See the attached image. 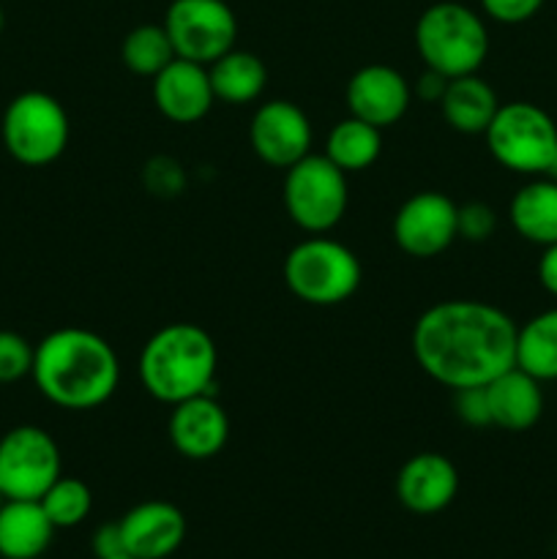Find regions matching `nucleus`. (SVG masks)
Instances as JSON below:
<instances>
[{
  "label": "nucleus",
  "mask_w": 557,
  "mask_h": 559,
  "mask_svg": "<svg viewBox=\"0 0 557 559\" xmlns=\"http://www.w3.org/2000/svg\"><path fill=\"white\" fill-rule=\"evenodd\" d=\"M519 325L486 300H440L413 328L420 371L451 391L489 385L517 366Z\"/></svg>",
  "instance_id": "1"
},
{
  "label": "nucleus",
  "mask_w": 557,
  "mask_h": 559,
  "mask_svg": "<svg viewBox=\"0 0 557 559\" xmlns=\"http://www.w3.org/2000/svg\"><path fill=\"white\" fill-rule=\"evenodd\" d=\"M33 382L49 404L85 413L107 404L120 382V360L112 344L87 328H58L36 344Z\"/></svg>",
  "instance_id": "2"
},
{
  "label": "nucleus",
  "mask_w": 557,
  "mask_h": 559,
  "mask_svg": "<svg viewBox=\"0 0 557 559\" xmlns=\"http://www.w3.org/2000/svg\"><path fill=\"white\" fill-rule=\"evenodd\" d=\"M218 349L211 333L194 322H169L142 344L137 374L162 404H178L213 391Z\"/></svg>",
  "instance_id": "3"
},
{
  "label": "nucleus",
  "mask_w": 557,
  "mask_h": 559,
  "mask_svg": "<svg viewBox=\"0 0 557 559\" xmlns=\"http://www.w3.org/2000/svg\"><path fill=\"white\" fill-rule=\"evenodd\" d=\"M415 49L429 71L457 80L478 74L489 55V31L478 11L457 0L429 5L415 22Z\"/></svg>",
  "instance_id": "4"
},
{
  "label": "nucleus",
  "mask_w": 557,
  "mask_h": 559,
  "mask_svg": "<svg viewBox=\"0 0 557 559\" xmlns=\"http://www.w3.org/2000/svg\"><path fill=\"white\" fill-rule=\"evenodd\" d=\"M364 267L358 254L342 240L311 235L284 257V282L289 293L309 306H342L358 293Z\"/></svg>",
  "instance_id": "5"
},
{
  "label": "nucleus",
  "mask_w": 557,
  "mask_h": 559,
  "mask_svg": "<svg viewBox=\"0 0 557 559\" xmlns=\"http://www.w3.org/2000/svg\"><path fill=\"white\" fill-rule=\"evenodd\" d=\"M484 140L500 167L524 178H538L549 173L557 153V123L538 104L508 102L500 104Z\"/></svg>",
  "instance_id": "6"
},
{
  "label": "nucleus",
  "mask_w": 557,
  "mask_h": 559,
  "mask_svg": "<svg viewBox=\"0 0 557 559\" xmlns=\"http://www.w3.org/2000/svg\"><path fill=\"white\" fill-rule=\"evenodd\" d=\"M284 211L295 227L309 235H325L344 218L349 205L347 173L325 153H309L284 169Z\"/></svg>",
  "instance_id": "7"
},
{
  "label": "nucleus",
  "mask_w": 557,
  "mask_h": 559,
  "mask_svg": "<svg viewBox=\"0 0 557 559\" xmlns=\"http://www.w3.org/2000/svg\"><path fill=\"white\" fill-rule=\"evenodd\" d=\"M0 134L14 162L25 167H47L69 147L71 123L58 98L44 91H25L5 107Z\"/></svg>",
  "instance_id": "8"
},
{
  "label": "nucleus",
  "mask_w": 557,
  "mask_h": 559,
  "mask_svg": "<svg viewBox=\"0 0 557 559\" xmlns=\"http://www.w3.org/2000/svg\"><path fill=\"white\" fill-rule=\"evenodd\" d=\"M63 475L55 437L42 426H14L0 437V495L5 500H42Z\"/></svg>",
  "instance_id": "9"
},
{
  "label": "nucleus",
  "mask_w": 557,
  "mask_h": 559,
  "mask_svg": "<svg viewBox=\"0 0 557 559\" xmlns=\"http://www.w3.org/2000/svg\"><path fill=\"white\" fill-rule=\"evenodd\" d=\"M162 25L175 55L202 66L235 49L238 38V16L224 0H173Z\"/></svg>",
  "instance_id": "10"
},
{
  "label": "nucleus",
  "mask_w": 557,
  "mask_h": 559,
  "mask_svg": "<svg viewBox=\"0 0 557 559\" xmlns=\"http://www.w3.org/2000/svg\"><path fill=\"white\" fill-rule=\"evenodd\" d=\"M459 205L442 191H418L407 197L393 216V240L415 260H431L451 249L457 233Z\"/></svg>",
  "instance_id": "11"
},
{
  "label": "nucleus",
  "mask_w": 557,
  "mask_h": 559,
  "mask_svg": "<svg viewBox=\"0 0 557 559\" xmlns=\"http://www.w3.org/2000/svg\"><path fill=\"white\" fill-rule=\"evenodd\" d=\"M315 131L298 104L273 98L257 107L249 123V145L257 158L276 169H289L311 153Z\"/></svg>",
  "instance_id": "12"
},
{
  "label": "nucleus",
  "mask_w": 557,
  "mask_h": 559,
  "mask_svg": "<svg viewBox=\"0 0 557 559\" xmlns=\"http://www.w3.org/2000/svg\"><path fill=\"white\" fill-rule=\"evenodd\" d=\"M344 98H347L349 115L377 129H391L407 115L413 87L393 66L369 63L349 76Z\"/></svg>",
  "instance_id": "13"
},
{
  "label": "nucleus",
  "mask_w": 557,
  "mask_h": 559,
  "mask_svg": "<svg viewBox=\"0 0 557 559\" xmlns=\"http://www.w3.org/2000/svg\"><path fill=\"white\" fill-rule=\"evenodd\" d=\"M169 442L175 451L191 462H208L218 456L229 440V415L216 396L200 393L186 402L173 404L169 413Z\"/></svg>",
  "instance_id": "14"
},
{
  "label": "nucleus",
  "mask_w": 557,
  "mask_h": 559,
  "mask_svg": "<svg viewBox=\"0 0 557 559\" xmlns=\"http://www.w3.org/2000/svg\"><path fill=\"white\" fill-rule=\"evenodd\" d=\"M459 469L448 456L435 451L415 453L396 475V497L410 513L431 516L457 500Z\"/></svg>",
  "instance_id": "15"
},
{
  "label": "nucleus",
  "mask_w": 557,
  "mask_h": 559,
  "mask_svg": "<svg viewBox=\"0 0 557 559\" xmlns=\"http://www.w3.org/2000/svg\"><path fill=\"white\" fill-rule=\"evenodd\" d=\"M153 102L158 112L173 123H200L216 102L208 66L175 58L167 69L153 76Z\"/></svg>",
  "instance_id": "16"
},
{
  "label": "nucleus",
  "mask_w": 557,
  "mask_h": 559,
  "mask_svg": "<svg viewBox=\"0 0 557 559\" xmlns=\"http://www.w3.org/2000/svg\"><path fill=\"white\" fill-rule=\"evenodd\" d=\"M118 524L126 555L137 559L173 557L186 538V516L178 506L164 500L140 502Z\"/></svg>",
  "instance_id": "17"
},
{
  "label": "nucleus",
  "mask_w": 557,
  "mask_h": 559,
  "mask_svg": "<svg viewBox=\"0 0 557 559\" xmlns=\"http://www.w3.org/2000/svg\"><path fill=\"white\" fill-rule=\"evenodd\" d=\"M491 426L502 431H528L544 415V391L535 377L511 366L486 385Z\"/></svg>",
  "instance_id": "18"
},
{
  "label": "nucleus",
  "mask_w": 557,
  "mask_h": 559,
  "mask_svg": "<svg viewBox=\"0 0 557 559\" xmlns=\"http://www.w3.org/2000/svg\"><path fill=\"white\" fill-rule=\"evenodd\" d=\"M508 222L528 243L541 249L557 243V180L538 175L519 186L508 202Z\"/></svg>",
  "instance_id": "19"
},
{
  "label": "nucleus",
  "mask_w": 557,
  "mask_h": 559,
  "mask_svg": "<svg viewBox=\"0 0 557 559\" xmlns=\"http://www.w3.org/2000/svg\"><path fill=\"white\" fill-rule=\"evenodd\" d=\"M55 524L38 500H5L0 506V557L38 559L49 549Z\"/></svg>",
  "instance_id": "20"
},
{
  "label": "nucleus",
  "mask_w": 557,
  "mask_h": 559,
  "mask_svg": "<svg viewBox=\"0 0 557 559\" xmlns=\"http://www.w3.org/2000/svg\"><path fill=\"white\" fill-rule=\"evenodd\" d=\"M497 109H500V98H497L495 87L478 74L448 80L446 93L440 98V112L446 123L459 134L470 136H484Z\"/></svg>",
  "instance_id": "21"
},
{
  "label": "nucleus",
  "mask_w": 557,
  "mask_h": 559,
  "mask_svg": "<svg viewBox=\"0 0 557 559\" xmlns=\"http://www.w3.org/2000/svg\"><path fill=\"white\" fill-rule=\"evenodd\" d=\"M208 76H211L216 102L238 104V107L257 102L268 85L265 63L246 49H229L222 58L213 60L208 66Z\"/></svg>",
  "instance_id": "22"
},
{
  "label": "nucleus",
  "mask_w": 557,
  "mask_h": 559,
  "mask_svg": "<svg viewBox=\"0 0 557 559\" xmlns=\"http://www.w3.org/2000/svg\"><path fill=\"white\" fill-rule=\"evenodd\" d=\"M382 153V129L366 123V120L349 118L333 123L325 140V156L336 164L342 173H364L380 158Z\"/></svg>",
  "instance_id": "23"
},
{
  "label": "nucleus",
  "mask_w": 557,
  "mask_h": 559,
  "mask_svg": "<svg viewBox=\"0 0 557 559\" xmlns=\"http://www.w3.org/2000/svg\"><path fill=\"white\" fill-rule=\"evenodd\" d=\"M517 366L538 382L557 380V306L530 317L519 328Z\"/></svg>",
  "instance_id": "24"
},
{
  "label": "nucleus",
  "mask_w": 557,
  "mask_h": 559,
  "mask_svg": "<svg viewBox=\"0 0 557 559\" xmlns=\"http://www.w3.org/2000/svg\"><path fill=\"white\" fill-rule=\"evenodd\" d=\"M178 55H175L164 25H137L134 31L126 33L123 44H120V60L137 76H151L153 80Z\"/></svg>",
  "instance_id": "25"
},
{
  "label": "nucleus",
  "mask_w": 557,
  "mask_h": 559,
  "mask_svg": "<svg viewBox=\"0 0 557 559\" xmlns=\"http://www.w3.org/2000/svg\"><path fill=\"white\" fill-rule=\"evenodd\" d=\"M38 502H42L44 513L55 524V530H69L91 516L93 495L87 489V484H82L80 478H66V475H60Z\"/></svg>",
  "instance_id": "26"
},
{
  "label": "nucleus",
  "mask_w": 557,
  "mask_h": 559,
  "mask_svg": "<svg viewBox=\"0 0 557 559\" xmlns=\"http://www.w3.org/2000/svg\"><path fill=\"white\" fill-rule=\"evenodd\" d=\"M36 347L16 331H0V385H11L33 371Z\"/></svg>",
  "instance_id": "27"
},
{
  "label": "nucleus",
  "mask_w": 557,
  "mask_h": 559,
  "mask_svg": "<svg viewBox=\"0 0 557 559\" xmlns=\"http://www.w3.org/2000/svg\"><path fill=\"white\" fill-rule=\"evenodd\" d=\"M497 229V213L495 207L486 205V202H467V205H459L457 213V233L459 238L467 240V243H484L495 235Z\"/></svg>",
  "instance_id": "28"
},
{
  "label": "nucleus",
  "mask_w": 557,
  "mask_h": 559,
  "mask_svg": "<svg viewBox=\"0 0 557 559\" xmlns=\"http://www.w3.org/2000/svg\"><path fill=\"white\" fill-rule=\"evenodd\" d=\"M544 3L546 0H481V9L500 25H522L533 20L544 9Z\"/></svg>",
  "instance_id": "29"
},
{
  "label": "nucleus",
  "mask_w": 557,
  "mask_h": 559,
  "mask_svg": "<svg viewBox=\"0 0 557 559\" xmlns=\"http://www.w3.org/2000/svg\"><path fill=\"white\" fill-rule=\"evenodd\" d=\"M453 396H457V415H459V420H462V424L473 426V429H484V426H491L486 385L462 388V391H453Z\"/></svg>",
  "instance_id": "30"
},
{
  "label": "nucleus",
  "mask_w": 557,
  "mask_h": 559,
  "mask_svg": "<svg viewBox=\"0 0 557 559\" xmlns=\"http://www.w3.org/2000/svg\"><path fill=\"white\" fill-rule=\"evenodd\" d=\"M145 183L153 194H178L183 189V173H180L178 162H173V158H153L145 167Z\"/></svg>",
  "instance_id": "31"
},
{
  "label": "nucleus",
  "mask_w": 557,
  "mask_h": 559,
  "mask_svg": "<svg viewBox=\"0 0 557 559\" xmlns=\"http://www.w3.org/2000/svg\"><path fill=\"white\" fill-rule=\"evenodd\" d=\"M93 555L96 559H115L126 555L123 533H120V524H104V527L96 530L93 535Z\"/></svg>",
  "instance_id": "32"
},
{
  "label": "nucleus",
  "mask_w": 557,
  "mask_h": 559,
  "mask_svg": "<svg viewBox=\"0 0 557 559\" xmlns=\"http://www.w3.org/2000/svg\"><path fill=\"white\" fill-rule=\"evenodd\" d=\"M538 282L552 298H557V243L544 246L538 257Z\"/></svg>",
  "instance_id": "33"
},
{
  "label": "nucleus",
  "mask_w": 557,
  "mask_h": 559,
  "mask_svg": "<svg viewBox=\"0 0 557 559\" xmlns=\"http://www.w3.org/2000/svg\"><path fill=\"white\" fill-rule=\"evenodd\" d=\"M446 87H448V76H442V74H437V71L426 69L424 74L418 76V82H415L413 93L418 98H424V102H437V104H440V98H442V93H446Z\"/></svg>",
  "instance_id": "34"
},
{
  "label": "nucleus",
  "mask_w": 557,
  "mask_h": 559,
  "mask_svg": "<svg viewBox=\"0 0 557 559\" xmlns=\"http://www.w3.org/2000/svg\"><path fill=\"white\" fill-rule=\"evenodd\" d=\"M546 178L557 180V153H555V158H552V167H549V173H546Z\"/></svg>",
  "instance_id": "35"
},
{
  "label": "nucleus",
  "mask_w": 557,
  "mask_h": 559,
  "mask_svg": "<svg viewBox=\"0 0 557 559\" xmlns=\"http://www.w3.org/2000/svg\"><path fill=\"white\" fill-rule=\"evenodd\" d=\"M5 27V14H3V5H0V33H3Z\"/></svg>",
  "instance_id": "36"
},
{
  "label": "nucleus",
  "mask_w": 557,
  "mask_h": 559,
  "mask_svg": "<svg viewBox=\"0 0 557 559\" xmlns=\"http://www.w3.org/2000/svg\"><path fill=\"white\" fill-rule=\"evenodd\" d=\"M115 559H137V557H129V555H123V557H115Z\"/></svg>",
  "instance_id": "37"
},
{
  "label": "nucleus",
  "mask_w": 557,
  "mask_h": 559,
  "mask_svg": "<svg viewBox=\"0 0 557 559\" xmlns=\"http://www.w3.org/2000/svg\"><path fill=\"white\" fill-rule=\"evenodd\" d=\"M3 502H5V497H3V495H0V506H3Z\"/></svg>",
  "instance_id": "38"
}]
</instances>
